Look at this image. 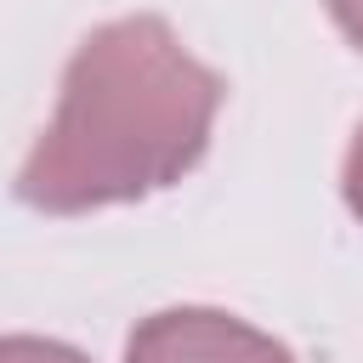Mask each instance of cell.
<instances>
[{
	"instance_id": "obj_1",
	"label": "cell",
	"mask_w": 363,
	"mask_h": 363,
	"mask_svg": "<svg viewBox=\"0 0 363 363\" xmlns=\"http://www.w3.org/2000/svg\"><path fill=\"white\" fill-rule=\"evenodd\" d=\"M221 79L164 17H119L79 40L57 113L17 170V199L45 216H85L182 182L216 130Z\"/></svg>"
},
{
	"instance_id": "obj_2",
	"label": "cell",
	"mask_w": 363,
	"mask_h": 363,
	"mask_svg": "<svg viewBox=\"0 0 363 363\" xmlns=\"http://www.w3.org/2000/svg\"><path fill=\"white\" fill-rule=\"evenodd\" d=\"M125 363H295L289 346L216 306H170L130 329Z\"/></svg>"
},
{
	"instance_id": "obj_3",
	"label": "cell",
	"mask_w": 363,
	"mask_h": 363,
	"mask_svg": "<svg viewBox=\"0 0 363 363\" xmlns=\"http://www.w3.org/2000/svg\"><path fill=\"white\" fill-rule=\"evenodd\" d=\"M0 363H85L74 346L62 340H40V335H0Z\"/></svg>"
},
{
	"instance_id": "obj_4",
	"label": "cell",
	"mask_w": 363,
	"mask_h": 363,
	"mask_svg": "<svg viewBox=\"0 0 363 363\" xmlns=\"http://www.w3.org/2000/svg\"><path fill=\"white\" fill-rule=\"evenodd\" d=\"M340 187H346V204H352V216L363 221V125H357V136H352V147H346V170H340Z\"/></svg>"
},
{
	"instance_id": "obj_5",
	"label": "cell",
	"mask_w": 363,
	"mask_h": 363,
	"mask_svg": "<svg viewBox=\"0 0 363 363\" xmlns=\"http://www.w3.org/2000/svg\"><path fill=\"white\" fill-rule=\"evenodd\" d=\"M329 17L340 23V34L363 51V0H329Z\"/></svg>"
}]
</instances>
